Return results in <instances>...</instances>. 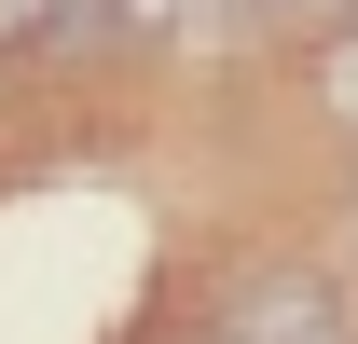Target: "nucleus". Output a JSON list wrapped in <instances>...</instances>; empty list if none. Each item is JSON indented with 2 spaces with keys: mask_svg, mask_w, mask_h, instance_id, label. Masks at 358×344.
Returning a JSON list of instances; mask_svg holds the SVG:
<instances>
[{
  "mask_svg": "<svg viewBox=\"0 0 358 344\" xmlns=\"http://www.w3.org/2000/svg\"><path fill=\"white\" fill-rule=\"evenodd\" d=\"M234 14H345V0H234Z\"/></svg>",
  "mask_w": 358,
  "mask_h": 344,
  "instance_id": "7ed1b4c3",
  "label": "nucleus"
},
{
  "mask_svg": "<svg viewBox=\"0 0 358 344\" xmlns=\"http://www.w3.org/2000/svg\"><path fill=\"white\" fill-rule=\"evenodd\" d=\"M42 14H55V0H0V28H42Z\"/></svg>",
  "mask_w": 358,
  "mask_h": 344,
  "instance_id": "20e7f679",
  "label": "nucleus"
},
{
  "mask_svg": "<svg viewBox=\"0 0 358 344\" xmlns=\"http://www.w3.org/2000/svg\"><path fill=\"white\" fill-rule=\"evenodd\" d=\"M110 14H124V28H166V14H193V0H110Z\"/></svg>",
  "mask_w": 358,
  "mask_h": 344,
  "instance_id": "f03ea898",
  "label": "nucleus"
},
{
  "mask_svg": "<svg viewBox=\"0 0 358 344\" xmlns=\"http://www.w3.org/2000/svg\"><path fill=\"white\" fill-rule=\"evenodd\" d=\"M234 344H331V289L317 275H248L234 289Z\"/></svg>",
  "mask_w": 358,
  "mask_h": 344,
  "instance_id": "f257e3e1",
  "label": "nucleus"
}]
</instances>
